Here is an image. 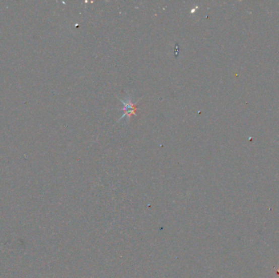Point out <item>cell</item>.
Listing matches in <instances>:
<instances>
[{
  "instance_id": "6da1fadb",
  "label": "cell",
  "mask_w": 279,
  "mask_h": 278,
  "mask_svg": "<svg viewBox=\"0 0 279 278\" xmlns=\"http://www.w3.org/2000/svg\"><path fill=\"white\" fill-rule=\"evenodd\" d=\"M121 102L122 103V105H123V108H122V110H123L124 111V114L122 116V118L119 119V121L120 120L123 119V118H125V117H130V116L131 115V114H134V115H136V113H135V110H136V107H135V105H136V103H137V101L135 103L132 102V101H131V99H126V101H122V100H121Z\"/></svg>"
}]
</instances>
